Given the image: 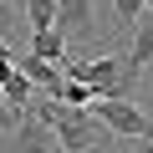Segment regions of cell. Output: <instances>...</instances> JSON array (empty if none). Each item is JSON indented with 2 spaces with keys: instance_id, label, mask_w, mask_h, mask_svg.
<instances>
[{
  "instance_id": "9a60e30c",
  "label": "cell",
  "mask_w": 153,
  "mask_h": 153,
  "mask_svg": "<svg viewBox=\"0 0 153 153\" xmlns=\"http://www.w3.org/2000/svg\"><path fill=\"white\" fill-rule=\"evenodd\" d=\"M148 10H153V0H148Z\"/></svg>"
},
{
  "instance_id": "8fae6325",
  "label": "cell",
  "mask_w": 153,
  "mask_h": 153,
  "mask_svg": "<svg viewBox=\"0 0 153 153\" xmlns=\"http://www.w3.org/2000/svg\"><path fill=\"white\" fill-rule=\"evenodd\" d=\"M26 5V26L41 31V26H56V0H21Z\"/></svg>"
},
{
  "instance_id": "7c38bea8",
  "label": "cell",
  "mask_w": 153,
  "mask_h": 153,
  "mask_svg": "<svg viewBox=\"0 0 153 153\" xmlns=\"http://www.w3.org/2000/svg\"><path fill=\"white\" fill-rule=\"evenodd\" d=\"M16 123H21V112H16V107H10L5 97H0V138H5V133H10Z\"/></svg>"
},
{
  "instance_id": "52a82bcc",
  "label": "cell",
  "mask_w": 153,
  "mask_h": 153,
  "mask_svg": "<svg viewBox=\"0 0 153 153\" xmlns=\"http://www.w3.org/2000/svg\"><path fill=\"white\" fill-rule=\"evenodd\" d=\"M26 51L46 56V61H66V56H71V41L61 36V26H41V31H31V46H26Z\"/></svg>"
},
{
  "instance_id": "ba28073f",
  "label": "cell",
  "mask_w": 153,
  "mask_h": 153,
  "mask_svg": "<svg viewBox=\"0 0 153 153\" xmlns=\"http://www.w3.org/2000/svg\"><path fill=\"white\" fill-rule=\"evenodd\" d=\"M36 92H41V87H36V82H31V76H26V71H21V66H16V76H5V82H0V97H5V102H10V107H16V112H26V107H31V97H36Z\"/></svg>"
},
{
  "instance_id": "30bf717a",
  "label": "cell",
  "mask_w": 153,
  "mask_h": 153,
  "mask_svg": "<svg viewBox=\"0 0 153 153\" xmlns=\"http://www.w3.org/2000/svg\"><path fill=\"white\" fill-rule=\"evenodd\" d=\"M143 10H148V0H112V21H117V31L133 36V26L143 21Z\"/></svg>"
},
{
  "instance_id": "8992f818",
  "label": "cell",
  "mask_w": 153,
  "mask_h": 153,
  "mask_svg": "<svg viewBox=\"0 0 153 153\" xmlns=\"http://www.w3.org/2000/svg\"><path fill=\"white\" fill-rule=\"evenodd\" d=\"M153 61V10H143V26H133V46H128V71L143 76V66Z\"/></svg>"
},
{
  "instance_id": "9c48e42d",
  "label": "cell",
  "mask_w": 153,
  "mask_h": 153,
  "mask_svg": "<svg viewBox=\"0 0 153 153\" xmlns=\"http://www.w3.org/2000/svg\"><path fill=\"white\" fill-rule=\"evenodd\" d=\"M56 102H71V107H92L97 92L82 82V76H61V87H56Z\"/></svg>"
},
{
  "instance_id": "6da1fadb",
  "label": "cell",
  "mask_w": 153,
  "mask_h": 153,
  "mask_svg": "<svg viewBox=\"0 0 153 153\" xmlns=\"http://www.w3.org/2000/svg\"><path fill=\"white\" fill-rule=\"evenodd\" d=\"M51 128H56V143H61L66 153H92V148L107 138V123H102L92 107H71V102H56Z\"/></svg>"
},
{
  "instance_id": "5bb4252c",
  "label": "cell",
  "mask_w": 153,
  "mask_h": 153,
  "mask_svg": "<svg viewBox=\"0 0 153 153\" xmlns=\"http://www.w3.org/2000/svg\"><path fill=\"white\" fill-rule=\"evenodd\" d=\"M133 153H153V143H138V148H133Z\"/></svg>"
},
{
  "instance_id": "7a4b0ae2",
  "label": "cell",
  "mask_w": 153,
  "mask_h": 153,
  "mask_svg": "<svg viewBox=\"0 0 153 153\" xmlns=\"http://www.w3.org/2000/svg\"><path fill=\"white\" fill-rule=\"evenodd\" d=\"M92 112L107 123L112 138H153V117H148L133 97H97Z\"/></svg>"
},
{
  "instance_id": "5b68a950",
  "label": "cell",
  "mask_w": 153,
  "mask_h": 153,
  "mask_svg": "<svg viewBox=\"0 0 153 153\" xmlns=\"http://www.w3.org/2000/svg\"><path fill=\"white\" fill-rule=\"evenodd\" d=\"M16 66H21V71L31 76V82H36L41 92H51V97H56V87H61V76H66V71H61V61H46V56H36V51H26V56H21Z\"/></svg>"
},
{
  "instance_id": "277c9868",
  "label": "cell",
  "mask_w": 153,
  "mask_h": 153,
  "mask_svg": "<svg viewBox=\"0 0 153 153\" xmlns=\"http://www.w3.org/2000/svg\"><path fill=\"white\" fill-rule=\"evenodd\" d=\"M56 26L71 46L92 41V0H56Z\"/></svg>"
},
{
  "instance_id": "3957f363",
  "label": "cell",
  "mask_w": 153,
  "mask_h": 153,
  "mask_svg": "<svg viewBox=\"0 0 153 153\" xmlns=\"http://www.w3.org/2000/svg\"><path fill=\"white\" fill-rule=\"evenodd\" d=\"M5 138H10V148H0V153H51V148H56V128L41 123L36 112H21V123H16Z\"/></svg>"
},
{
  "instance_id": "4fadbf2b",
  "label": "cell",
  "mask_w": 153,
  "mask_h": 153,
  "mask_svg": "<svg viewBox=\"0 0 153 153\" xmlns=\"http://www.w3.org/2000/svg\"><path fill=\"white\" fill-rule=\"evenodd\" d=\"M16 61H21L16 51H5V46H0V82H5V76H16Z\"/></svg>"
}]
</instances>
